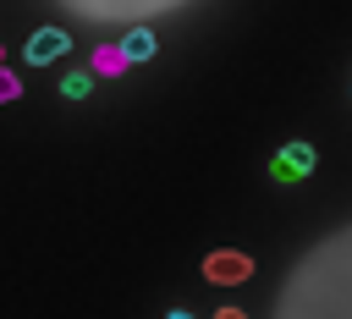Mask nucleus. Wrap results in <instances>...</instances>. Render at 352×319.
I'll use <instances>...</instances> for the list:
<instances>
[{
	"mask_svg": "<svg viewBox=\"0 0 352 319\" xmlns=\"http://www.w3.org/2000/svg\"><path fill=\"white\" fill-rule=\"evenodd\" d=\"M60 6H72L77 16H88V22H110V16H148V11H165V6H182V0H60Z\"/></svg>",
	"mask_w": 352,
	"mask_h": 319,
	"instance_id": "obj_1",
	"label": "nucleus"
},
{
	"mask_svg": "<svg viewBox=\"0 0 352 319\" xmlns=\"http://www.w3.org/2000/svg\"><path fill=\"white\" fill-rule=\"evenodd\" d=\"M248 275H253V258L236 253V248H220V253L204 258V280H214V286H236V280H248Z\"/></svg>",
	"mask_w": 352,
	"mask_h": 319,
	"instance_id": "obj_2",
	"label": "nucleus"
},
{
	"mask_svg": "<svg viewBox=\"0 0 352 319\" xmlns=\"http://www.w3.org/2000/svg\"><path fill=\"white\" fill-rule=\"evenodd\" d=\"M308 170H314V143H302V138L286 143V148L270 160V176H275V182H302Z\"/></svg>",
	"mask_w": 352,
	"mask_h": 319,
	"instance_id": "obj_3",
	"label": "nucleus"
},
{
	"mask_svg": "<svg viewBox=\"0 0 352 319\" xmlns=\"http://www.w3.org/2000/svg\"><path fill=\"white\" fill-rule=\"evenodd\" d=\"M66 50H72V33H66V28H38V33L28 38L22 60H33V66H50V60H60Z\"/></svg>",
	"mask_w": 352,
	"mask_h": 319,
	"instance_id": "obj_4",
	"label": "nucleus"
},
{
	"mask_svg": "<svg viewBox=\"0 0 352 319\" xmlns=\"http://www.w3.org/2000/svg\"><path fill=\"white\" fill-rule=\"evenodd\" d=\"M154 50H160V38H154V28H126V38H121V55L138 66V60H154Z\"/></svg>",
	"mask_w": 352,
	"mask_h": 319,
	"instance_id": "obj_5",
	"label": "nucleus"
},
{
	"mask_svg": "<svg viewBox=\"0 0 352 319\" xmlns=\"http://www.w3.org/2000/svg\"><path fill=\"white\" fill-rule=\"evenodd\" d=\"M126 66H132V60L121 55V44H99V50H94V72H99V77H121Z\"/></svg>",
	"mask_w": 352,
	"mask_h": 319,
	"instance_id": "obj_6",
	"label": "nucleus"
},
{
	"mask_svg": "<svg viewBox=\"0 0 352 319\" xmlns=\"http://www.w3.org/2000/svg\"><path fill=\"white\" fill-rule=\"evenodd\" d=\"M60 94H66V99H88V94H94V72H66V77H60Z\"/></svg>",
	"mask_w": 352,
	"mask_h": 319,
	"instance_id": "obj_7",
	"label": "nucleus"
},
{
	"mask_svg": "<svg viewBox=\"0 0 352 319\" xmlns=\"http://www.w3.org/2000/svg\"><path fill=\"white\" fill-rule=\"evenodd\" d=\"M16 94H22V82H16V77L0 66V99H16Z\"/></svg>",
	"mask_w": 352,
	"mask_h": 319,
	"instance_id": "obj_8",
	"label": "nucleus"
},
{
	"mask_svg": "<svg viewBox=\"0 0 352 319\" xmlns=\"http://www.w3.org/2000/svg\"><path fill=\"white\" fill-rule=\"evenodd\" d=\"M214 319H242V308H220V314H214Z\"/></svg>",
	"mask_w": 352,
	"mask_h": 319,
	"instance_id": "obj_9",
	"label": "nucleus"
},
{
	"mask_svg": "<svg viewBox=\"0 0 352 319\" xmlns=\"http://www.w3.org/2000/svg\"><path fill=\"white\" fill-rule=\"evenodd\" d=\"M170 319H192V314H187V308H170Z\"/></svg>",
	"mask_w": 352,
	"mask_h": 319,
	"instance_id": "obj_10",
	"label": "nucleus"
}]
</instances>
